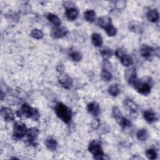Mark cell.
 <instances>
[{
    "mask_svg": "<svg viewBox=\"0 0 160 160\" xmlns=\"http://www.w3.org/2000/svg\"><path fill=\"white\" fill-rule=\"evenodd\" d=\"M128 83L132 86L137 91L143 95H147L150 92L152 81L149 78L148 80L144 81H141L137 78V77H134L129 80H128Z\"/></svg>",
    "mask_w": 160,
    "mask_h": 160,
    "instance_id": "1",
    "label": "cell"
},
{
    "mask_svg": "<svg viewBox=\"0 0 160 160\" xmlns=\"http://www.w3.org/2000/svg\"><path fill=\"white\" fill-rule=\"evenodd\" d=\"M18 117H24L26 118H31L34 121H38L39 118V113L36 109L32 108L28 104H23L20 109L16 112Z\"/></svg>",
    "mask_w": 160,
    "mask_h": 160,
    "instance_id": "2",
    "label": "cell"
},
{
    "mask_svg": "<svg viewBox=\"0 0 160 160\" xmlns=\"http://www.w3.org/2000/svg\"><path fill=\"white\" fill-rule=\"evenodd\" d=\"M55 112L57 116L65 123H69L72 118L71 109L66 105L58 102L55 106Z\"/></svg>",
    "mask_w": 160,
    "mask_h": 160,
    "instance_id": "3",
    "label": "cell"
},
{
    "mask_svg": "<svg viewBox=\"0 0 160 160\" xmlns=\"http://www.w3.org/2000/svg\"><path fill=\"white\" fill-rule=\"evenodd\" d=\"M89 151L93 155L95 159H103L104 153L100 142L96 140L92 141L88 146Z\"/></svg>",
    "mask_w": 160,
    "mask_h": 160,
    "instance_id": "4",
    "label": "cell"
},
{
    "mask_svg": "<svg viewBox=\"0 0 160 160\" xmlns=\"http://www.w3.org/2000/svg\"><path fill=\"white\" fill-rule=\"evenodd\" d=\"M27 129H28L24 123L16 121L13 126V135L16 139H21L26 135Z\"/></svg>",
    "mask_w": 160,
    "mask_h": 160,
    "instance_id": "5",
    "label": "cell"
},
{
    "mask_svg": "<svg viewBox=\"0 0 160 160\" xmlns=\"http://www.w3.org/2000/svg\"><path fill=\"white\" fill-rule=\"evenodd\" d=\"M141 56L147 60H151L155 54V49L147 44H142L140 49Z\"/></svg>",
    "mask_w": 160,
    "mask_h": 160,
    "instance_id": "6",
    "label": "cell"
},
{
    "mask_svg": "<svg viewBox=\"0 0 160 160\" xmlns=\"http://www.w3.org/2000/svg\"><path fill=\"white\" fill-rule=\"evenodd\" d=\"M58 81L64 88L67 89H70L72 86V79L66 74L61 73L58 77Z\"/></svg>",
    "mask_w": 160,
    "mask_h": 160,
    "instance_id": "7",
    "label": "cell"
},
{
    "mask_svg": "<svg viewBox=\"0 0 160 160\" xmlns=\"http://www.w3.org/2000/svg\"><path fill=\"white\" fill-rule=\"evenodd\" d=\"M68 33V30L64 27L62 28H53L51 32V36L54 39L61 38L67 35Z\"/></svg>",
    "mask_w": 160,
    "mask_h": 160,
    "instance_id": "8",
    "label": "cell"
},
{
    "mask_svg": "<svg viewBox=\"0 0 160 160\" xmlns=\"http://www.w3.org/2000/svg\"><path fill=\"white\" fill-rule=\"evenodd\" d=\"M39 134V130L36 128H31L27 129L26 136L30 144H34V141L36 139Z\"/></svg>",
    "mask_w": 160,
    "mask_h": 160,
    "instance_id": "9",
    "label": "cell"
},
{
    "mask_svg": "<svg viewBox=\"0 0 160 160\" xmlns=\"http://www.w3.org/2000/svg\"><path fill=\"white\" fill-rule=\"evenodd\" d=\"M1 114L6 121H12L14 119L13 112L11 109L8 108L2 107L1 109Z\"/></svg>",
    "mask_w": 160,
    "mask_h": 160,
    "instance_id": "10",
    "label": "cell"
},
{
    "mask_svg": "<svg viewBox=\"0 0 160 160\" xmlns=\"http://www.w3.org/2000/svg\"><path fill=\"white\" fill-rule=\"evenodd\" d=\"M88 111L94 116H97L100 112V108L99 104L96 102H89L87 106Z\"/></svg>",
    "mask_w": 160,
    "mask_h": 160,
    "instance_id": "11",
    "label": "cell"
},
{
    "mask_svg": "<svg viewBox=\"0 0 160 160\" xmlns=\"http://www.w3.org/2000/svg\"><path fill=\"white\" fill-rule=\"evenodd\" d=\"M66 16L71 21L75 20L79 15V10L74 6L66 9Z\"/></svg>",
    "mask_w": 160,
    "mask_h": 160,
    "instance_id": "12",
    "label": "cell"
},
{
    "mask_svg": "<svg viewBox=\"0 0 160 160\" xmlns=\"http://www.w3.org/2000/svg\"><path fill=\"white\" fill-rule=\"evenodd\" d=\"M124 106L129 111L131 114H136L138 111V106L137 104L131 99H127L124 101Z\"/></svg>",
    "mask_w": 160,
    "mask_h": 160,
    "instance_id": "13",
    "label": "cell"
},
{
    "mask_svg": "<svg viewBox=\"0 0 160 160\" xmlns=\"http://www.w3.org/2000/svg\"><path fill=\"white\" fill-rule=\"evenodd\" d=\"M128 28L129 31L136 33V34H140L142 32L143 29L142 26L140 22L137 21H131L129 23Z\"/></svg>",
    "mask_w": 160,
    "mask_h": 160,
    "instance_id": "14",
    "label": "cell"
},
{
    "mask_svg": "<svg viewBox=\"0 0 160 160\" xmlns=\"http://www.w3.org/2000/svg\"><path fill=\"white\" fill-rule=\"evenodd\" d=\"M143 117L148 123H152L157 120L156 113L152 110H146L143 112Z\"/></svg>",
    "mask_w": 160,
    "mask_h": 160,
    "instance_id": "15",
    "label": "cell"
},
{
    "mask_svg": "<svg viewBox=\"0 0 160 160\" xmlns=\"http://www.w3.org/2000/svg\"><path fill=\"white\" fill-rule=\"evenodd\" d=\"M146 17L149 21L152 22H156L159 20V12L157 9H150L148 11L146 14Z\"/></svg>",
    "mask_w": 160,
    "mask_h": 160,
    "instance_id": "16",
    "label": "cell"
},
{
    "mask_svg": "<svg viewBox=\"0 0 160 160\" xmlns=\"http://www.w3.org/2000/svg\"><path fill=\"white\" fill-rule=\"evenodd\" d=\"M112 115L114 119L116 121V122L120 125L124 117L122 116L121 111L117 106L113 107L112 109Z\"/></svg>",
    "mask_w": 160,
    "mask_h": 160,
    "instance_id": "17",
    "label": "cell"
},
{
    "mask_svg": "<svg viewBox=\"0 0 160 160\" xmlns=\"http://www.w3.org/2000/svg\"><path fill=\"white\" fill-rule=\"evenodd\" d=\"M91 41L95 47H100L102 45V38L99 33H93L91 36Z\"/></svg>",
    "mask_w": 160,
    "mask_h": 160,
    "instance_id": "18",
    "label": "cell"
},
{
    "mask_svg": "<svg viewBox=\"0 0 160 160\" xmlns=\"http://www.w3.org/2000/svg\"><path fill=\"white\" fill-rule=\"evenodd\" d=\"M119 59H120L121 64L126 67H128L132 65L133 63L132 57L130 55L126 53H124L122 56H121Z\"/></svg>",
    "mask_w": 160,
    "mask_h": 160,
    "instance_id": "19",
    "label": "cell"
},
{
    "mask_svg": "<svg viewBox=\"0 0 160 160\" xmlns=\"http://www.w3.org/2000/svg\"><path fill=\"white\" fill-rule=\"evenodd\" d=\"M47 19L48 21L51 22L56 28L60 27V25L61 24L60 19L58 18V16H56L54 14L52 13H48L47 15Z\"/></svg>",
    "mask_w": 160,
    "mask_h": 160,
    "instance_id": "20",
    "label": "cell"
},
{
    "mask_svg": "<svg viewBox=\"0 0 160 160\" xmlns=\"http://www.w3.org/2000/svg\"><path fill=\"white\" fill-rule=\"evenodd\" d=\"M98 22L99 26L103 28L104 29L108 27V26H109L110 24H111V19L108 17V16H102L101 18H98Z\"/></svg>",
    "mask_w": 160,
    "mask_h": 160,
    "instance_id": "21",
    "label": "cell"
},
{
    "mask_svg": "<svg viewBox=\"0 0 160 160\" xmlns=\"http://www.w3.org/2000/svg\"><path fill=\"white\" fill-rule=\"evenodd\" d=\"M45 146L49 151H54L57 149L58 142L56 140L53 138H48L45 141Z\"/></svg>",
    "mask_w": 160,
    "mask_h": 160,
    "instance_id": "22",
    "label": "cell"
},
{
    "mask_svg": "<svg viewBox=\"0 0 160 160\" xmlns=\"http://www.w3.org/2000/svg\"><path fill=\"white\" fill-rule=\"evenodd\" d=\"M84 19L89 22H93L96 19V12L92 9H89L84 12Z\"/></svg>",
    "mask_w": 160,
    "mask_h": 160,
    "instance_id": "23",
    "label": "cell"
},
{
    "mask_svg": "<svg viewBox=\"0 0 160 160\" xmlns=\"http://www.w3.org/2000/svg\"><path fill=\"white\" fill-rule=\"evenodd\" d=\"M100 54L102 58L104 59V60H108L109 58H111L112 56L113 52L112 49L108 48H104L101 49Z\"/></svg>",
    "mask_w": 160,
    "mask_h": 160,
    "instance_id": "24",
    "label": "cell"
},
{
    "mask_svg": "<svg viewBox=\"0 0 160 160\" xmlns=\"http://www.w3.org/2000/svg\"><path fill=\"white\" fill-rule=\"evenodd\" d=\"M108 91L111 96L114 97L117 96L120 93V89L118 84H113L109 87Z\"/></svg>",
    "mask_w": 160,
    "mask_h": 160,
    "instance_id": "25",
    "label": "cell"
},
{
    "mask_svg": "<svg viewBox=\"0 0 160 160\" xmlns=\"http://www.w3.org/2000/svg\"><path fill=\"white\" fill-rule=\"evenodd\" d=\"M136 137L139 141H146L148 138V132L146 129H141L137 132Z\"/></svg>",
    "mask_w": 160,
    "mask_h": 160,
    "instance_id": "26",
    "label": "cell"
},
{
    "mask_svg": "<svg viewBox=\"0 0 160 160\" xmlns=\"http://www.w3.org/2000/svg\"><path fill=\"white\" fill-rule=\"evenodd\" d=\"M101 77L103 81H109L112 79V75L108 69L103 68L101 73Z\"/></svg>",
    "mask_w": 160,
    "mask_h": 160,
    "instance_id": "27",
    "label": "cell"
},
{
    "mask_svg": "<svg viewBox=\"0 0 160 160\" xmlns=\"http://www.w3.org/2000/svg\"><path fill=\"white\" fill-rule=\"evenodd\" d=\"M69 56L71 58V59L73 61H75V62H78V61H81L82 59V54L77 51H71L69 54Z\"/></svg>",
    "mask_w": 160,
    "mask_h": 160,
    "instance_id": "28",
    "label": "cell"
},
{
    "mask_svg": "<svg viewBox=\"0 0 160 160\" xmlns=\"http://www.w3.org/2000/svg\"><path fill=\"white\" fill-rule=\"evenodd\" d=\"M31 36L36 39H41L43 38V32L41 29H34L31 32Z\"/></svg>",
    "mask_w": 160,
    "mask_h": 160,
    "instance_id": "29",
    "label": "cell"
},
{
    "mask_svg": "<svg viewBox=\"0 0 160 160\" xmlns=\"http://www.w3.org/2000/svg\"><path fill=\"white\" fill-rule=\"evenodd\" d=\"M106 34L110 36V37H112V36H114L116 34V32H117V29L115 27H114V26L111 24H110L109 26H108V27H106L105 29H104Z\"/></svg>",
    "mask_w": 160,
    "mask_h": 160,
    "instance_id": "30",
    "label": "cell"
},
{
    "mask_svg": "<svg viewBox=\"0 0 160 160\" xmlns=\"http://www.w3.org/2000/svg\"><path fill=\"white\" fill-rule=\"evenodd\" d=\"M146 155L148 159L152 160V159H155L157 158L158 154L154 149L151 148V149H148L146 151Z\"/></svg>",
    "mask_w": 160,
    "mask_h": 160,
    "instance_id": "31",
    "label": "cell"
},
{
    "mask_svg": "<svg viewBox=\"0 0 160 160\" xmlns=\"http://www.w3.org/2000/svg\"><path fill=\"white\" fill-rule=\"evenodd\" d=\"M136 76V69L134 68H130V69H126L125 72V77L127 81Z\"/></svg>",
    "mask_w": 160,
    "mask_h": 160,
    "instance_id": "32",
    "label": "cell"
},
{
    "mask_svg": "<svg viewBox=\"0 0 160 160\" xmlns=\"http://www.w3.org/2000/svg\"><path fill=\"white\" fill-rule=\"evenodd\" d=\"M91 126L94 129H97L99 126V121L98 119H94L91 123Z\"/></svg>",
    "mask_w": 160,
    "mask_h": 160,
    "instance_id": "33",
    "label": "cell"
},
{
    "mask_svg": "<svg viewBox=\"0 0 160 160\" xmlns=\"http://www.w3.org/2000/svg\"><path fill=\"white\" fill-rule=\"evenodd\" d=\"M124 5H125V2L124 1H118L116 2V6H117L118 8L119 9H121V8H123L124 7Z\"/></svg>",
    "mask_w": 160,
    "mask_h": 160,
    "instance_id": "34",
    "label": "cell"
}]
</instances>
